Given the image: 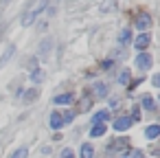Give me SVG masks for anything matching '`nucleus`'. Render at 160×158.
Instances as JSON below:
<instances>
[{
    "mask_svg": "<svg viewBox=\"0 0 160 158\" xmlns=\"http://www.w3.org/2000/svg\"><path fill=\"white\" fill-rule=\"evenodd\" d=\"M62 158H75L72 149H64V151H62Z\"/></svg>",
    "mask_w": 160,
    "mask_h": 158,
    "instance_id": "b1692460",
    "label": "nucleus"
},
{
    "mask_svg": "<svg viewBox=\"0 0 160 158\" xmlns=\"http://www.w3.org/2000/svg\"><path fill=\"white\" fill-rule=\"evenodd\" d=\"M151 64H153V59H151V55H149V53H140V55L136 57V66H138L140 70H149V68H151Z\"/></svg>",
    "mask_w": 160,
    "mask_h": 158,
    "instance_id": "f03ea898",
    "label": "nucleus"
},
{
    "mask_svg": "<svg viewBox=\"0 0 160 158\" xmlns=\"http://www.w3.org/2000/svg\"><path fill=\"white\" fill-rule=\"evenodd\" d=\"M31 81H33V84H42V81H44V73H42L40 68H33V73H31Z\"/></svg>",
    "mask_w": 160,
    "mask_h": 158,
    "instance_id": "4468645a",
    "label": "nucleus"
},
{
    "mask_svg": "<svg viewBox=\"0 0 160 158\" xmlns=\"http://www.w3.org/2000/svg\"><path fill=\"white\" fill-rule=\"evenodd\" d=\"M46 7H48V0H38L35 5H31V7L22 13V20H20V22H22V27H31V24H33L42 13H44V9H46Z\"/></svg>",
    "mask_w": 160,
    "mask_h": 158,
    "instance_id": "f257e3e1",
    "label": "nucleus"
},
{
    "mask_svg": "<svg viewBox=\"0 0 160 158\" xmlns=\"http://www.w3.org/2000/svg\"><path fill=\"white\" fill-rule=\"evenodd\" d=\"M105 121H110V110H99L92 116V123L94 125H105Z\"/></svg>",
    "mask_w": 160,
    "mask_h": 158,
    "instance_id": "39448f33",
    "label": "nucleus"
},
{
    "mask_svg": "<svg viewBox=\"0 0 160 158\" xmlns=\"http://www.w3.org/2000/svg\"><path fill=\"white\" fill-rule=\"evenodd\" d=\"M103 134H105V125H92V130H90V136L92 138H99Z\"/></svg>",
    "mask_w": 160,
    "mask_h": 158,
    "instance_id": "2eb2a0df",
    "label": "nucleus"
},
{
    "mask_svg": "<svg viewBox=\"0 0 160 158\" xmlns=\"http://www.w3.org/2000/svg\"><path fill=\"white\" fill-rule=\"evenodd\" d=\"M62 119H64V125H66V123H70V121L75 119V114H72V112H66V114H64Z\"/></svg>",
    "mask_w": 160,
    "mask_h": 158,
    "instance_id": "5701e85b",
    "label": "nucleus"
},
{
    "mask_svg": "<svg viewBox=\"0 0 160 158\" xmlns=\"http://www.w3.org/2000/svg\"><path fill=\"white\" fill-rule=\"evenodd\" d=\"M121 158H142V151L140 149H134L129 154H121Z\"/></svg>",
    "mask_w": 160,
    "mask_h": 158,
    "instance_id": "aec40b11",
    "label": "nucleus"
},
{
    "mask_svg": "<svg viewBox=\"0 0 160 158\" xmlns=\"http://www.w3.org/2000/svg\"><path fill=\"white\" fill-rule=\"evenodd\" d=\"M136 27L142 31V33H147L149 29H151V18L147 16V13H142V16H138V20H136Z\"/></svg>",
    "mask_w": 160,
    "mask_h": 158,
    "instance_id": "7ed1b4c3",
    "label": "nucleus"
},
{
    "mask_svg": "<svg viewBox=\"0 0 160 158\" xmlns=\"http://www.w3.org/2000/svg\"><path fill=\"white\" fill-rule=\"evenodd\" d=\"M132 42V31L129 29H123L121 35H118V44H129Z\"/></svg>",
    "mask_w": 160,
    "mask_h": 158,
    "instance_id": "f8f14e48",
    "label": "nucleus"
},
{
    "mask_svg": "<svg viewBox=\"0 0 160 158\" xmlns=\"http://www.w3.org/2000/svg\"><path fill=\"white\" fill-rule=\"evenodd\" d=\"M13 53H16V46H13V44H11V46H9V48H7V53H5V55H2V57H0V68H2V66H5V64H7V62H9V59H11V57H13Z\"/></svg>",
    "mask_w": 160,
    "mask_h": 158,
    "instance_id": "9b49d317",
    "label": "nucleus"
},
{
    "mask_svg": "<svg viewBox=\"0 0 160 158\" xmlns=\"http://www.w3.org/2000/svg\"><path fill=\"white\" fill-rule=\"evenodd\" d=\"M48 125H51L53 130H62V127H64V119H62V114H59V112H53L51 119H48Z\"/></svg>",
    "mask_w": 160,
    "mask_h": 158,
    "instance_id": "423d86ee",
    "label": "nucleus"
},
{
    "mask_svg": "<svg viewBox=\"0 0 160 158\" xmlns=\"http://www.w3.org/2000/svg\"><path fill=\"white\" fill-rule=\"evenodd\" d=\"M27 156H29V149L27 147H20V149H16L11 154V158H27Z\"/></svg>",
    "mask_w": 160,
    "mask_h": 158,
    "instance_id": "f3484780",
    "label": "nucleus"
},
{
    "mask_svg": "<svg viewBox=\"0 0 160 158\" xmlns=\"http://www.w3.org/2000/svg\"><path fill=\"white\" fill-rule=\"evenodd\" d=\"M129 77H132V73H129V70L125 68V70H123V73L118 75V81H121V84H129Z\"/></svg>",
    "mask_w": 160,
    "mask_h": 158,
    "instance_id": "6ab92c4d",
    "label": "nucleus"
},
{
    "mask_svg": "<svg viewBox=\"0 0 160 158\" xmlns=\"http://www.w3.org/2000/svg\"><path fill=\"white\" fill-rule=\"evenodd\" d=\"M145 134H147V138H156V136L160 134V125H149V127L145 130Z\"/></svg>",
    "mask_w": 160,
    "mask_h": 158,
    "instance_id": "dca6fc26",
    "label": "nucleus"
},
{
    "mask_svg": "<svg viewBox=\"0 0 160 158\" xmlns=\"http://www.w3.org/2000/svg\"><path fill=\"white\" fill-rule=\"evenodd\" d=\"M149 42H151V38H149V33H140L136 40H134V46L138 48V51H145L147 46H149Z\"/></svg>",
    "mask_w": 160,
    "mask_h": 158,
    "instance_id": "20e7f679",
    "label": "nucleus"
},
{
    "mask_svg": "<svg viewBox=\"0 0 160 158\" xmlns=\"http://www.w3.org/2000/svg\"><path fill=\"white\" fill-rule=\"evenodd\" d=\"M48 48H51V40H44V42H42V44H40V48H38V53H40V55H42V57H44V55H46V51H48Z\"/></svg>",
    "mask_w": 160,
    "mask_h": 158,
    "instance_id": "a211bd4d",
    "label": "nucleus"
},
{
    "mask_svg": "<svg viewBox=\"0 0 160 158\" xmlns=\"http://www.w3.org/2000/svg\"><path fill=\"white\" fill-rule=\"evenodd\" d=\"M55 103H57V105L72 103V94H70V92H66V94H57V97H55Z\"/></svg>",
    "mask_w": 160,
    "mask_h": 158,
    "instance_id": "ddd939ff",
    "label": "nucleus"
},
{
    "mask_svg": "<svg viewBox=\"0 0 160 158\" xmlns=\"http://www.w3.org/2000/svg\"><path fill=\"white\" fill-rule=\"evenodd\" d=\"M142 108H145V110H149V112H153V110H156V101H153V97H151V94H145V97H142Z\"/></svg>",
    "mask_w": 160,
    "mask_h": 158,
    "instance_id": "1a4fd4ad",
    "label": "nucleus"
},
{
    "mask_svg": "<svg viewBox=\"0 0 160 158\" xmlns=\"http://www.w3.org/2000/svg\"><path fill=\"white\" fill-rule=\"evenodd\" d=\"M129 125H132V119H129V116H121V119L114 121V130H116V132H123V130H127Z\"/></svg>",
    "mask_w": 160,
    "mask_h": 158,
    "instance_id": "0eeeda50",
    "label": "nucleus"
},
{
    "mask_svg": "<svg viewBox=\"0 0 160 158\" xmlns=\"http://www.w3.org/2000/svg\"><path fill=\"white\" fill-rule=\"evenodd\" d=\"M35 97H38V88H33V90H31V92H29V94H27V97H24V101H27V103H29V101H33V99H35Z\"/></svg>",
    "mask_w": 160,
    "mask_h": 158,
    "instance_id": "4be33fe9",
    "label": "nucleus"
},
{
    "mask_svg": "<svg viewBox=\"0 0 160 158\" xmlns=\"http://www.w3.org/2000/svg\"><path fill=\"white\" fill-rule=\"evenodd\" d=\"M92 92H94V97L103 99V97H108V86H105V84H101V81H97V84L92 86Z\"/></svg>",
    "mask_w": 160,
    "mask_h": 158,
    "instance_id": "6e6552de",
    "label": "nucleus"
},
{
    "mask_svg": "<svg viewBox=\"0 0 160 158\" xmlns=\"http://www.w3.org/2000/svg\"><path fill=\"white\" fill-rule=\"evenodd\" d=\"M94 156V147L90 143H83L81 145V158H92Z\"/></svg>",
    "mask_w": 160,
    "mask_h": 158,
    "instance_id": "9d476101",
    "label": "nucleus"
},
{
    "mask_svg": "<svg viewBox=\"0 0 160 158\" xmlns=\"http://www.w3.org/2000/svg\"><path fill=\"white\" fill-rule=\"evenodd\" d=\"M114 7H116V3H114V0H110V3H103V5H101V11H114Z\"/></svg>",
    "mask_w": 160,
    "mask_h": 158,
    "instance_id": "412c9836",
    "label": "nucleus"
}]
</instances>
